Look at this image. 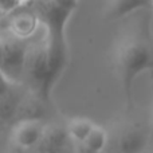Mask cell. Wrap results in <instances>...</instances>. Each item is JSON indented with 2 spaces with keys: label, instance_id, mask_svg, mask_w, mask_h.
<instances>
[{
  "label": "cell",
  "instance_id": "6da1fadb",
  "mask_svg": "<svg viewBox=\"0 0 153 153\" xmlns=\"http://www.w3.org/2000/svg\"><path fill=\"white\" fill-rule=\"evenodd\" d=\"M69 62L67 43L48 39L45 30L27 40L22 83L46 102L51 100V90Z\"/></svg>",
  "mask_w": 153,
  "mask_h": 153
},
{
  "label": "cell",
  "instance_id": "7a4b0ae2",
  "mask_svg": "<svg viewBox=\"0 0 153 153\" xmlns=\"http://www.w3.org/2000/svg\"><path fill=\"white\" fill-rule=\"evenodd\" d=\"M113 65L128 102H132L136 79L143 73L153 71V42L146 35L130 34L114 46Z\"/></svg>",
  "mask_w": 153,
  "mask_h": 153
},
{
  "label": "cell",
  "instance_id": "3957f363",
  "mask_svg": "<svg viewBox=\"0 0 153 153\" xmlns=\"http://www.w3.org/2000/svg\"><path fill=\"white\" fill-rule=\"evenodd\" d=\"M79 0H32L26 4L34 12L48 39L66 43V24Z\"/></svg>",
  "mask_w": 153,
  "mask_h": 153
},
{
  "label": "cell",
  "instance_id": "277c9868",
  "mask_svg": "<svg viewBox=\"0 0 153 153\" xmlns=\"http://www.w3.org/2000/svg\"><path fill=\"white\" fill-rule=\"evenodd\" d=\"M3 45L0 71L11 82L22 83V71H23L24 56H26L27 40H22L12 36L11 34L0 35Z\"/></svg>",
  "mask_w": 153,
  "mask_h": 153
},
{
  "label": "cell",
  "instance_id": "5b68a950",
  "mask_svg": "<svg viewBox=\"0 0 153 153\" xmlns=\"http://www.w3.org/2000/svg\"><path fill=\"white\" fill-rule=\"evenodd\" d=\"M47 125L45 121H20L13 124L11 130V141L19 149H35L42 141Z\"/></svg>",
  "mask_w": 153,
  "mask_h": 153
},
{
  "label": "cell",
  "instance_id": "8992f818",
  "mask_svg": "<svg viewBox=\"0 0 153 153\" xmlns=\"http://www.w3.org/2000/svg\"><path fill=\"white\" fill-rule=\"evenodd\" d=\"M40 28L36 16L27 5L20 8L7 16V32L12 36L22 40H30Z\"/></svg>",
  "mask_w": 153,
  "mask_h": 153
},
{
  "label": "cell",
  "instance_id": "52a82bcc",
  "mask_svg": "<svg viewBox=\"0 0 153 153\" xmlns=\"http://www.w3.org/2000/svg\"><path fill=\"white\" fill-rule=\"evenodd\" d=\"M47 103L48 102L42 100L39 95L27 89L13 117L15 124L20 121H43L47 110Z\"/></svg>",
  "mask_w": 153,
  "mask_h": 153
},
{
  "label": "cell",
  "instance_id": "ba28073f",
  "mask_svg": "<svg viewBox=\"0 0 153 153\" xmlns=\"http://www.w3.org/2000/svg\"><path fill=\"white\" fill-rule=\"evenodd\" d=\"M148 136L141 128L132 126L122 130L117 140L120 153H141L146 148Z\"/></svg>",
  "mask_w": 153,
  "mask_h": 153
},
{
  "label": "cell",
  "instance_id": "9c48e42d",
  "mask_svg": "<svg viewBox=\"0 0 153 153\" xmlns=\"http://www.w3.org/2000/svg\"><path fill=\"white\" fill-rule=\"evenodd\" d=\"M26 91L27 87L23 83H12L4 94L0 95V121H12Z\"/></svg>",
  "mask_w": 153,
  "mask_h": 153
},
{
  "label": "cell",
  "instance_id": "30bf717a",
  "mask_svg": "<svg viewBox=\"0 0 153 153\" xmlns=\"http://www.w3.org/2000/svg\"><path fill=\"white\" fill-rule=\"evenodd\" d=\"M149 7H152V0H109L106 18L109 20H117Z\"/></svg>",
  "mask_w": 153,
  "mask_h": 153
},
{
  "label": "cell",
  "instance_id": "8fae6325",
  "mask_svg": "<svg viewBox=\"0 0 153 153\" xmlns=\"http://www.w3.org/2000/svg\"><path fill=\"white\" fill-rule=\"evenodd\" d=\"M95 124L91 120L85 118V117H75L67 122L65 129H66L67 138L73 141L75 145H79V144L85 143V140L87 138V136L90 134Z\"/></svg>",
  "mask_w": 153,
  "mask_h": 153
},
{
  "label": "cell",
  "instance_id": "7c38bea8",
  "mask_svg": "<svg viewBox=\"0 0 153 153\" xmlns=\"http://www.w3.org/2000/svg\"><path fill=\"white\" fill-rule=\"evenodd\" d=\"M108 141L109 136L106 129L100 125H95L82 145L93 153H103V151L108 146Z\"/></svg>",
  "mask_w": 153,
  "mask_h": 153
},
{
  "label": "cell",
  "instance_id": "4fadbf2b",
  "mask_svg": "<svg viewBox=\"0 0 153 153\" xmlns=\"http://www.w3.org/2000/svg\"><path fill=\"white\" fill-rule=\"evenodd\" d=\"M22 7L19 0H0V16H10L18 8Z\"/></svg>",
  "mask_w": 153,
  "mask_h": 153
},
{
  "label": "cell",
  "instance_id": "5bb4252c",
  "mask_svg": "<svg viewBox=\"0 0 153 153\" xmlns=\"http://www.w3.org/2000/svg\"><path fill=\"white\" fill-rule=\"evenodd\" d=\"M12 83H13V82H11L7 76L0 71V95L4 94V93L11 87V85H12Z\"/></svg>",
  "mask_w": 153,
  "mask_h": 153
},
{
  "label": "cell",
  "instance_id": "9a60e30c",
  "mask_svg": "<svg viewBox=\"0 0 153 153\" xmlns=\"http://www.w3.org/2000/svg\"><path fill=\"white\" fill-rule=\"evenodd\" d=\"M74 153H93V152H90L87 148H85L82 144H79V145H75V151Z\"/></svg>",
  "mask_w": 153,
  "mask_h": 153
},
{
  "label": "cell",
  "instance_id": "2e32d148",
  "mask_svg": "<svg viewBox=\"0 0 153 153\" xmlns=\"http://www.w3.org/2000/svg\"><path fill=\"white\" fill-rule=\"evenodd\" d=\"M19 1L22 3V5H26V4H28V3H31L32 0H19Z\"/></svg>",
  "mask_w": 153,
  "mask_h": 153
},
{
  "label": "cell",
  "instance_id": "e0dca14e",
  "mask_svg": "<svg viewBox=\"0 0 153 153\" xmlns=\"http://www.w3.org/2000/svg\"><path fill=\"white\" fill-rule=\"evenodd\" d=\"M1 53H3V45H1V38H0V62H1Z\"/></svg>",
  "mask_w": 153,
  "mask_h": 153
},
{
  "label": "cell",
  "instance_id": "ac0fdd59",
  "mask_svg": "<svg viewBox=\"0 0 153 153\" xmlns=\"http://www.w3.org/2000/svg\"><path fill=\"white\" fill-rule=\"evenodd\" d=\"M152 7H153V0H152Z\"/></svg>",
  "mask_w": 153,
  "mask_h": 153
},
{
  "label": "cell",
  "instance_id": "d6986e66",
  "mask_svg": "<svg viewBox=\"0 0 153 153\" xmlns=\"http://www.w3.org/2000/svg\"><path fill=\"white\" fill-rule=\"evenodd\" d=\"M152 118H153V113H152Z\"/></svg>",
  "mask_w": 153,
  "mask_h": 153
},
{
  "label": "cell",
  "instance_id": "ffe728a7",
  "mask_svg": "<svg viewBox=\"0 0 153 153\" xmlns=\"http://www.w3.org/2000/svg\"><path fill=\"white\" fill-rule=\"evenodd\" d=\"M152 153H153V152H152Z\"/></svg>",
  "mask_w": 153,
  "mask_h": 153
}]
</instances>
